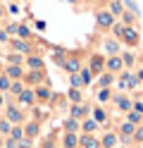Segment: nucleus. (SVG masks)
Segmentation results:
<instances>
[{"instance_id":"nucleus-1","label":"nucleus","mask_w":143,"mask_h":148,"mask_svg":"<svg viewBox=\"0 0 143 148\" xmlns=\"http://www.w3.org/2000/svg\"><path fill=\"white\" fill-rule=\"evenodd\" d=\"M119 41H124L127 45H138V41H141V36H138V29L136 26H124V31H122V36H119Z\"/></svg>"},{"instance_id":"nucleus-2","label":"nucleus","mask_w":143,"mask_h":148,"mask_svg":"<svg viewBox=\"0 0 143 148\" xmlns=\"http://www.w3.org/2000/svg\"><path fill=\"white\" fill-rule=\"evenodd\" d=\"M95 22H98L100 29H112L114 26V14L110 10H100L98 14H95Z\"/></svg>"},{"instance_id":"nucleus-3","label":"nucleus","mask_w":143,"mask_h":148,"mask_svg":"<svg viewBox=\"0 0 143 148\" xmlns=\"http://www.w3.org/2000/svg\"><path fill=\"white\" fill-rule=\"evenodd\" d=\"M105 69L107 72H122L124 69V60H122V55H110L107 60H105Z\"/></svg>"},{"instance_id":"nucleus-4","label":"nucleus","mask_w":143,"mask_h":148,"mask_svg":"<svg viewBox=\"0 0 143 148\" xmlns=\"http://www.w3.org/2000/svg\"><path fill=\"white\" fill-rule=\"evenodd\" d=\"M88 69L93 72V74H103V69H105V58L103 55H91V64H88Z\"/></svg>"},{"instance_id":"nucleus-5","label":"nucleus","mask_w":143,"mask_h":148,"mask_svg":"<svg viewBox=\"0 0 143 148\" xmlns=\"http://www.w3.org/2000/svg\"><path fill=\"white\" fill-rule=\"evenodd\" d=\"M62 69H64V72H69V74L81 72V60H79V58H64V62H62Z\"/></svg>"},{"instance_id":"nucleus-6","label":"nucleus","mask_w":143,"mask_h":148,"mask_svg":"<svg viewBox=\"0 0 143 148\" xmlns=\"http://www.w3.org/2000/svg\"><path fill=\"white\" fill-rule=\"evenodd\" d=\"M79 146L81 148H100V141L93 134H81L79 136Z\"/></svg>"},{"instance_id":"nucleus-7","label":"nucleus","mask_w":143,"mask_h":148,"mask_svg":"<svg viewBox=\"0 0 143 148\" xmlns=\"http://www.w3.org/2000/svg\"><path fill=\"white\" fill-rule=\"evenodd\" d=\"M133 132H136V124H131L129 119L119 124V134H122V141H129V138H133Z\"/></svg>"},{"instance_id":"nucleus-8","label":"nucleus","mask_w":143,"mask_h":148,"mask_svg":"<svg viewBox=\"0 0 143 148\" xmlns=\"http://www.w3.org/2000/svg\"><path fill=\"white\" fill-rule=\"evenodd\" d=\"M5 115H7V119H10V122H14V124L24 122V112H22L19 108H14V105H10V108L5 110Z\"/></svg>"},{"instance_id":"nucleus-9","label":"nucleus","mask_w":143,"mask_h":148,"mask_svg":"<svg viewBox=\"0 0 143 148\" xmlns=\"http://www.w3.org/2000/svg\"><path fill=\"white\" fill-rule=\"evenodd\" d=\"M36 103V93H34V91H22V93H19V105H22V108H31Z\"/></svg>"},{"instance_id":"nucleus-10","label":"nucleus","mask_w":143,"mask_h":148,"mask_svg":"<svg viewBox=\"0 0 143 148\" xmlns=\"http://www.w3.org/2000/svg\"><path fill=\"white\" fill-rule=\"evenodd\" d=\"M69 115H72L74 119H79V122H81V119L88 115V108L81 105V103H74V105H72V110H69Z\"/></svg>"},{"instance_id":"nucleus-11","label":"nucleus","mask_w":143,"mask_h":148,"mask_svg":"<svg viewBox=\"0 0 143 148\" xmlns=\"http://www.w3.org/2000/svg\"><path fill=\"white\" fill-rule=\"evenodd\" d=\"M112 81H114V74H112V72H103V74H98V88H110Z\"/></svg>"},{"instance_id":"nucleus-12","label":"nucleus","mask_w":143,"mask_h":148,"mask_svg":"<svg viewBox=\"0 0 143 148\" xmlns=\"http://www.w3.org/2000/svg\"><path fill=\"white\" fill-rule=\"evenodd\" d=\"M62 146H64V148H76V146H79V136L72 134V132H64V136H62Z\"/></svg>"},{"instance_id":"nucleus-13","label":"nucleus","mask_w":143,"mask_h":148,"mask_svg":"<svg viewBox=\"0 0 143 148\" xmlns=\"http://www.w3.org/2000/svg\"><path fill=\"white\" fill-rule=\"evenodd\" d=\"M117 141H119V136L110 132V134H105V136L100 138V146H103V148H114V146H117Z\"/></svg>"},{"instance_id":"nucleus-14","label":"nucleus","mask_w":143,"mask_h":148,"mask_svg":"<svg viewBox=\"0 0 143 148\" xmlns=\"http://www.w3.org/2000/svg\"><path fill=\"white\" fill-rule=\"evenodd\" d=\"M12 48H14L17 53H22V55H29V53H31V45H29L24 38H17V41H12Z\"/></svg>"},{"instance_id":"nucleus-15","label":"nucleus","mask_w":143,"mask_h":148,"mask_svg":"<svg viewBox=\"0 0 143 148\" xmlns=\"http://www.w3.org/2000/svg\"><path fill=\"white\" fill-rule=\"evenodd\" d=\"M5 74L10 79H22L24 77V69L19 67V64H10V67H5Z\"/></svg>"},{"instance_id":"nucleus-16","label":"nucleus","mask_w":143,"mask_h":148,"mask_svg":"<svg viewBox=\"0 0 143 148\" xmlns=\"http://www.w3.org/2000/svg\"><path fill=\"white\" fill-rule=\"evenodd\" d=\"M34 93H36V100H43V103H48V100L53 98V93H50V88H48V86H38Z\"/></svg>"},{"instance_id":"nucleus-17","label":"nucleus","mask_w":143,"mask_h":148,"mask_svg":"<svg viewBox=\"0 0 143 148\" xmlns=\"http://www.w3.org/2000/svg\"><path fill=\"white\" fill-rule=\"evenodd\" d=\"M114 103H117V108H119V110H124V112H129V110L133 108V103H131L127 96H114Z\"/></svg>"},{"instance_id":"nucleus-18","label":"nucleus","mask_w":143,"mask_h":148,"mask_svg":"<svg viewBox=\"0 0 143 148\" xmlns=\"http://www.w3.org/2000/svg\"><path fill=\"white\" fill-rule=\"evenodd\" d=\"M107 10H110L114 17H122V12H124V3H122V0H110Z\"/></svg>"},{"instance_id":"nucleus-19","label":"nucleus","mask_w":143,"mask_h":148,"mask_svg":"<svg viewBox=\"0 0 143 148\" xmlns=\"http://www.w3.org/2000/svg\"><path fill=\"white\" fill-rule=\"evenodd\" d=\"M26 64H29V69H43V58H38V55H29Z\"/></svg>"},{"instance_id":"nucleus-20","label":"nucleus","mask_w":143,"mask_h":148,"mask_svg":"<svg viewBox=\"0 0 143 148\" xmlns=\"http://www.w3.org/2000/svg\"><path fill=\"white\" fill-rule=\"evenodd\" d=\"M79 127H81V122H79V119H74V117L64 119V132H72V134H76V132H79Z\"/></svg>"},{"instance_id":"nucleus-21","label":"nucleus","mask_w":143,"mask_h":148,"mask_svg":"<svg viewBox=\"0 0 143 148\" xmlns=\"http://www.w3.org/2000/svg\"><path fill=\"white\" fill-rule=\"evenodd\" d=\"M127 119H129L131 124H136V127H141V122H143V115H141V112H136V110L131 108L129 112H127Z\"/></svg>"},{"instance_id":"nucleus-22","label":"nucleus","mask_w":143,"mask_h":148,"mask_svg":"<svg viewBox=\"0 0 143 148\" xmlns=\"http://www.w3.org/2000/svg\"><path fill=\"white\" fill-rule=\"evenodd\" d=\"M41 79H43V69H31V72L26 74V81H29V84H38Z\"/></svg>"},{"instance_id":"nucleus-23","label":"nucleus","mask_w":143,"mask_h":148,"mask_svg":"<svg viewBox=\"0 0 143 148\" xmlns=\"http://www.w3.org/2000/svg\"><path fill=\"white\" fill-rule=\"evenodd\" d=\"M122 22H124V26H133V22H136V12L124 10L122 12Z\"/></svg>"},{"instance_id":"nucleus-24","label":"nucleus","mask_w":143,"mask_h":148,"mask_svg":"<svg viewBox=\"0 0 143 148\" xmlns=\"http://www.w3.org/2000/svg\"><path fill=\"white\" fill-rule=\"evenodd\" d=\"M38 132H41V129H38V122H29V124L24 127V134H26L29 138H34V136H38Z\"/></svg>"},{"instance_id":"nucleus-25","label":"nucleus","mask_w":143,"mask_h":148,"mask_svg":"<svg viewBox=\"0 0 143 148\" xmlns=\"http://www.w3.org/2000/svg\"><path fill=\"white\" fill-rule=\"evenodd\" d=\"M93 119H95L98 124H105V122H107V112H105L103 108H95V110H93Z\"/></svg>"},{"instance_id":"nucleus-26","label":"nucleus","mask_w":143,"mask_h":148,"mask_svg":"<svg viewBox=\"0 0 143 148\" xmlns=\"http://www.w3.org/2000/svg\"><path fill=\"white\" fill-rule=\"evenodd\" d=\"M81 81H83V86H91V81H93V72L88 69V67H81Z\"/></svg>"},{"instance_id":"nucleus-27","label":"nucleus","mask_w":143,"mask_h":148,"mask_svg":"<svg viewBox=\"0 0 143 148\" xmlns=\"http://www.w3.org/2000/svg\"><path fill=\"white\" fill-rule=\"evenodd\" d=\"M95 127H98V122H95V119H83V124H81L83 134H93V132H95Z\"/></svg>"},{"instance_id":"nucleus-28","label":"nucleus","mask_w":143,"mask_h":148,"mask_svg":"<svg viewBox=\"0 0 143 148\" xmlns=\"http://www.w3.org/2000/svg\"><path fill=\"white\" fill-rule=\"evenodd\" d=\"M95 98H98V103H107V100L112 98V91L110 88H98V96Z\"/></svg>"},{"instance_id":"nucleus-29","label":"nucleus","mask_w":143,"mask_h":148,"mask_svg":"<svg viewBox=\"0 0 143 148\" xmlns=\"http://www.w3.org/2000/svg\"><path fill=\"white\" fill-rule=\"evenodd\" d=\"M69 84H72V88H83V81H81V74L79 72L69 74Z\"/></svg>"},{"instance_id":"nucleus-30","label":"nucleus","mask_w":143,"mask_h":148,"mask_svg":"<svg viewBox=\"0 0 143 148\" xmlns=\"http://www.w3.org/2000/svg\"><path fill=\"white\" fill-rule=\"evenodd\" d=\"M105 50L110 55H119V43L117 41H105Z\"/></svg>"},{"instance_id":"nucleus-31","label":"nucleus","mask_w":143,"mask_h":148,"mask_svg":"<svg viewBox=\"0 0 143 148\" xmlns=\"http://www.w3.org/2000/svg\"><path fill=\"white\" fill-rule=\"evenodd\" d=\"M10 138H12V141H22V138H24V129L22 127H14L12 132H10Z\"/></svg>"},{"instance_id":"nucleus-32","label":"nucleus","mask_w":143,"mask_h":148,"mask_svg":"<svg viewBox=\"0 0 143 148\" xmlns=\"http://www.w3.org/2000/svg\"><path fill=\"white\" fill-rule=\"evenodd\" d=\"M17 34H19V38H29V36H31V29H29L26 24H22V26H17Z\"/></svg>"},{"instance_id":"nucleus-33","label":"nucleus","mask_w":143,"mask_h":148,"mask_svg":"<svg viewBox=\"0 0 143 148\" xmlns=\"http://www.w3.org/2000/svg\"><path fill=\"white\" fill-rule=\"evenodd\" d=\"M69 100L72 103H81V88H72L69 91Z\"/></svg>"},{"instance_id":"nucleus-34","label":"nucleus","mask_w":143,"mask_h":148,"mask_svg":"<svg viewBox=\"0 0 143 148\" xmlns=\"http://www.w3.org/2000/svg\"><path fill=\"white\" fill-rule=\"evenodd\" d=\"M10 86H12L10 77H7V74H3V77H0V91H10Z\"/></svg>"},{"instance_id":"nucleus-35","label":"nucleus","mask_w":143,"mask_h":148,"mask_svg":"<svg viewBox=\"0 0 143 148\" xmlns=\"http://www.w3.org/2000/svg\"><path fill=\"white\" fill-rule=\"evenodd\" d=\"M53 60H55V62L62 67V62H64V50H60V48H57V50L53 53Z\"/></svg>"},{"instance_id":"nucleus-36","label":"nucleus","mask_w":143,"mask_h":148,"mask_svg":"<svg viewBox=\"0 0 143 148\" xmlns=\"http://www.w3.org/2000/svg\"><path fill=\"white\" fill-rule=\"evenodd\" d=\"M10 124H12L10 119H3V122H0V132H3V134H10V132H12V127H10Z\"/></svg>"},{"instance_id":"nucleus-37","label":"nucleus","mask_w":143,"mask_h":148,"mask_svg":"<svg viewBox=\"0 0 143 148\" xmlns=\"http://www.w3.org/2000/svg\"><path fill=\"white\" fill-rule=\"evenodd\" d=\"M10 91H12L14 96H19V93H22V91H24V86H22V81H14V84L10 86Z\"/></svg>"},{"instance_id":"nucleus-38","label":"nucleus","mask_w":143,"mask_h":148,"mask_svg":"<svg viewBox=\"0 0 143 148\" xmlns=\"http://www.w3.org/2000/svg\"><path fill=\"white\" fill-rule=\"evenodd\" d=\"M122 60H124V67H131V64H133V55L131 53H124Z\"/></svg>"},{"instance_id":"nucleus-39","label":"nucleus","mask_w":143,"mask_h":148,"mask_svg":"<svg viewBox=\"0 0 143 148\" xmlns=\"http://www.w3.org/2000/svg\"><path fill=\"white\" fill-rule=\"evenodd\" d=\"M133 141L143 143V127H136V132H133Z\"/></svg>"},{"instance_id":"nucleus-40","label":"nucleus","mask_w":143,"mask_h":148,"mask_svg":"<svg viewBox=\"0 0 143 148\" xmlns=\"http://www.w3.org/2000/svg\"><path fill=\"white\" fill-rule=\"evenodd\" d=\"M122 31H124V24H117V22H114V26H112V34L119 38V36H122Z\"/></svg>"},{"instance_id":"nucleus-41","label":"nucleus","mask_w":143,"mask_h":148,"mask_svg":"<svg viewBox=\"0 0 143 148\" xmlns=\"http://www.w3.org/2000/svg\"><path fill=\"white\" fill-rule=\"evenodd\" d=\"M17 148H31V138H22V141H17Z\"/></svg>"},{"instance_id":"nucleus-42","label":"nucleus","mask_w":143,"mask_h":148,"mask_svg":"<svg viewBox=\"0 0 143 148\" xmlns=\"http://www.w3.org/2000/svg\"><path fill=\"white\" fill-rule=\"evenodd\" d=\"M10 62H12V64H19V62H24V58H22V55H10Z\"/></svg>"},{"instance_id":"nucleus-43","label":"nucleus","mask_w":143,"mask_h":148,"mask_svg":"<svg viewBox=\"0 0 143 148\" xmlns=\"http://www.w3.org/2000/svg\"><path fill=\"white\" fill-rule=\"evenodd\" d=\"M133 110H136V112H141V115H143V100H136V103H133Z\"/></svg>"},{"instance_id":"nucleus-44","label":"nucleus","mask_w":143,"mask_h":148,"mask_svg":"<svg viewBox=\"0 0 143 148\" xmlns=\"http://www.w3.org/2000/svg\"><path fill=\"white\" fill-rule=\"evenodd\" d=\"M36 29H38V31H45V22L38 19V22H36Z\"/></svg>"},{"instance_id":"nucleus-45","label":"nucleus","mask_w":143,"mask_h":148,"mask_svg":"<svg viewBox=\"0 0 143 148\" xmlns=\"http://www.w3.org/2000/svg\"><path fill=\"white\" fill-rule=\"evenodd\" d=\"M0 41H3V43H5V41H10V36H7V31H0Z\"/></svg>"},{"instance_id":"nucleus-46","label":"nucleus","mask_w":143,"mask_h":148,"mask_svg":"<svg viewBox=\"0 0 143 148\" xmlns=\"http://www.w3.org/2000/svg\"><path fill=\"white\" fill-rule=\"evenodd\" d=\"M136 79H138V81H143V69H138V74H136Z\"/></svg>"},{"instance_id":"nucleus-47","label":"nucleus","mask_w":143,"mask_h":148,"mask_svg":"<svg viewBox=\"0 0 143 148\" xmlns=\"http://www.w3.org/2000/svg\"><path fill=\"white\" fill-rule=\"evenodd\" d=\"M43 148H55V146H53V141H45V146H43Z\"/></svg>"},{"instance_id":"nucleus-48","label":"nucleus","mask_w":143,"mask_h":148,"mask_svg":"<svg viewBox=\"0 0 143 148\" xmlns=\"http://www.w3.org/2000/svg\"><path fill=\"white\" fill-rule=\"evenodd\" d=\"M3 12H5V10H3V5H0V17H3Z\"/></svg>"},{"instance_id":"nucleus-49","label":"nucleus","mask_w":143,"mask_h":148,"mask_svg":"<svg viewBox=\"0 0 143 148\" xmlns=\"http://www.w3.org/2000/svg\"><path fill=\"white\" fill-rule=\"evenodd\" d=\"M86 3H98V0H86Z\"/></svg>"},{"instance_id":"nucleus-50","label":"nucleus","mask_w":143,"mask_h":148,"mask_svg":"<svg viewBox=\"0 0 143 148\" xmlns=\"http://www.w3.org/2000/svg\"><path fill=\"white\" fill-rule=\"evenodd\" d=\"M69 3H76V0H69Z\"/></svg>"}]
</instances>
